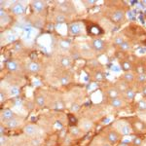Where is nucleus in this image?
<instances>
[{"label": "nucleus", "instance_id": "obj_13", "mask_svg": "<svg viewBox=\"0 0 146 146\" xmlns=\"http://www.w3.org/2000/svg\"><path fill=\"white\" fill-rule=\"evenodd\" d=\"M107 94H108V96H109V98H111V100H113V98H119V96H120V91L116 88V87H113V88L108 89Z\"/></svg>", "mask_w": 146, "mask_h": 146}, {"label": "nucleus", "instance_id": "obj_34", "mask_svg": "<svg viewBox=\"0 0 146 146\" xmlns=\"http://www.w3.org/2000/svg\"><path fill=\"white\" fill-rule=\"evenodd\" d=\"M135 145H140L141 144V139L140 138H138V137H136V138H135Z\"/></svg>", "mask_w": 146, "mask_h": 146}, {"label": "nucleus", "instance_id": "obj_10", "mask_svg": "<svg viewBox=\"0 0 146 146\" xmlns=\"http://www.w3.org/2000/svg\"><path fill=\"white\" fill-rule=\"evenodd\" d=\"M40 68H41V66H40L39 63L36 62H30L27 64V70L29 72H31V73L39 72L40 71Z\"/></svg>", "mask_w": 146, "mask_h": 146}, {"label": "nucleus", "instance_id": "obj_2", "mask_svg": "<svg viewBox=\"0 0 146 146\" xmlns=\"http://www.w3.org/2000/svg\"><path fill=\"white\" fill-rule=\"evenodd\" d=\"M106 138L110 144H116L120 139V135L116 131H111L107 133Z\"/></svg>", "mask_w": 146, "mask_h": 146}, {"label": "nucleus", "instance_id": "obj_35", "mask_svg": "<svg viewBox=\"0 0 146 146\" xmlns=\"http://www.w3.org/2000/svg\"><path fill=\"white\" fill-rule=\"evenodd\" d=\"M0 135H4V125L1 124V128H0Z\"/></svg>", "mask_w": 146, "mask_h": 146}, {"label": "nucleus", "instance_id": "obj_29", "mask_svg": "<svg viewBox=\"0 0 146 146\" xmlns=\"http://www.w3.org/2000/svg\"><path fill=\"white\" fill-rule=\"evenodd\" d=\"M19 93H20V90H19L18 87H13V88L11 89V95L12 96H18Z\"/></svg>", "mask_w": 146, "mask_h": 146}, {"label": "nucleus", "instance_id": "obj_8", "mask_svg": "<svg viewBox=\"0 0 146 146\" xmlns=\"http://www.w3.org/2000/svg\"><path fill=\"white\" fill-rule=\"evenodd\" d=\"M19 125H20V120L18 118H16V117L4 122V126L8 129H15V128H17Z\"/></svg>", "mask_w": 146, "mask_h": 146}, {"label": "nucleus", "instance_id": "obj_12", "mask_svg": "<svg viewBox=\"0 0 146 146\" xmlns=\"http://www.w3.org/2000/svg\"><path fill=\"white\" fill-rule=\"evenodd\" d=\"M6 66H7V69L10 70V71H13V72L17 71V70L19 69V64H18V62H16V60H8V62H7Z\"/></svg>", "mask_w": 146, "mask_h": 146}, {"label": "nucleus", "instance_id": "obj_18", "mask_svg": "<svg viewBox=\"0 0 146 146\" xmlns=\"http://www.w3.org/2000/svg\"><path fill=\"white\" fill-rule=\"evenodd\" d=\"M124 80L126 82H133L135 80V74L131 71H128V72H125L124 74Z\"/></svg>", "mask_w": 146, "mask_h": 146}, {"label": "nucleus", "instance_id": "obj_19", "mask_svg": "<svg viewBox=\"0 0 146 146\" xmlns=\"http://www.w3.org/2000/svg\"><path fill=\"white\" fill-rule=\"evenodd\" d=\"M35 102H36V104L38 105V106L40 107H42V106H44L45 105V102H46V100H45V98H44L43 96H36V100H35Z\"/></svg>", "mask_w": 146, "mask_h": 146}, {"label": "nucleus", "instance_id": "obj_11", "mask_svg": "<svg viewBox=\"0 0 146 146\" xmlns=\"http://www.w3.org/2000/svg\"><path fill=\"white\" fill-rule=\"evenodd\" d=\"M32 7H33L34 11L37 12V13H39V12H42L44 10V8H45V3H44L43 1H33L32 2Z\"/></svg>", "mask_w": 146, "mask_h": 146}, {"label": "nucleus", "instance_id": "obj_6", "mask_svg": "<svg viewBox=\"0 0 146 146\" xmlns=\"http://www.w3.org/2000/svg\"><path fill=\"white\" fill-rule=\"evenodd\" d=\"M23 131H25V133H27V135H35L37 133H38V128H37V126H35V125H27V126L25 127V129H23Z\"/></svg>", "mask_w": 146, "mask_h": 146}, {"label": "nucleus", "instance_id": "obj_36", "mask_svg": "<svg viewBox=\"0 0 146 146\" xmlns=\"http://www.w3.org/2000/svg\"><path fill=\"white\" fill-rule=\"evenodd\" d=\"M56 107L58 108V109H62V108L63 107V105H62V103H60V102H58L56 104Z\"/></svg>", "mask_w": 146, "mask_h": 146}, {"label": "nucleus", "instance_id": "obj_33", "mask_svg": "<svg viewBox=\"0 0 146 146\" xmlns=\"http://www.w3.org/2000/svg\"><path fill=\"white\" fill-rule=\"evenodd\" d=\"M7 142V137L4 135H1L0 136V144H1V146H4L6 144Z\"/></svg>", "mask_w": 146, "mask_h": 146}, {"label": "nucleus", "instance_id": "obj_31", "mask_svg": "<svg viewBox=\"0 0 146 146\" xmlns=\"http://www.w3.org/2000/svg\"><path fill=\"white\" fill-rule=\"evenodd\" d=\"M95 78L96 80H98V81H101V80L103 79V74L101 72H96L95 75Z\"/></svg>", "mask_w": 146, "mask_h": 146}, {"label": "nucleus", "instance_id": "obj_4", "mask_svg": "<svg viewBox=\"0 0 146 146\" xmlns=\"http://www.w3.org/2000/svg\"><path fill=\"white\" fill-rule=\"evenodd\" d=\"M92 47H93V48L95 49L96 51L101 52V51L104 50L105 45H104V42H103L101 39L96 38V39L93 40V42H92Z\"/></svg>", "mask_w": 146, "mask_h": 146}, {"label": "nucleus", "instance_id": "obj_28", "mask_svg": "<svg viewBox=\"0 0 146 146\" xmlns=\"http://www.w3.org/2000/svg\"><path fill=\"white\" fill-rule=\"evenodd\" d=\"M79 109H80V105L77 104V103H73L71 105V107H70V110H71L72 112H77V111H79Z\"/></svg>", "mask_w": 146, "mask_h": 146}, {"label": "nucleus", "instance_id": "obj_1", "mask_svg": "<svg viewBox=\"0 0 146 146\" xmlns=\"http://www.w3.org/2000/svg\"><path fill=\"white\" fill-rule=\"evenodd\" d=\"M25 7L23 4L20 3V2H16L13 5L11 6V12L15 15H22L25 13Z\"/></svg>", "mask_w": 146, "mask_h": 146}, {"label": "nucleus", "instance_id": "obj_37", "mask_svg": "<svg viewBox=\"0 0 146 146\" xmlns=\"http://www.w3.org/2000/svg\"><path fill=\"white\" fill-rule=\"evenodd\" d=\"M0 98H1V102H3L4 100V98H5V96H4V93L3 92H1V94H0Z\"/></svg>", "mask_w": 146, "mask_h": 146}, {"label": "nucleus", "instance_id": "obj_22", "mask_svg": "<svg viewBox=\"0 0 146 146\" xmlns=\"http://www.w3.org/2000/svg\"><path fill=\"white\" fill-rule=\"evenodd\" d=\"M121 67H122V69L124 70V71H126V72H128V71H131V63H129V62H121Z\"/></svg>", "mask_w": 146, "mask_h": 146}, {"label": "nucleus", "instance_id": "obj_16", "mask_svg": "<svg viewBox=\"0 0 146 146\" xmlns=\"http://www.w3.org/2000/svg\"><path fill=\"white\" fill-rule=\"evenodd\" d=\"M111 105L115 108H120L124 105V101L122 98H113V100H111Z\"/></svg>", "mask_w": 146, "mask_h": 146}, {"label": "nucleus", "instance_id": "obj_7", "mask_svg": "<svg viewBox=\"0 0 146 146\" xmlns=\"http://www.w3.org/2000/svg\"><path fill=\"white\" fill-rule=\"evenodd\" d=\"M112 20L115 23H121L125 20V13L122 10H116L112 14Z\"/></svg>", "mask_w": 146, "mask_h": 146}, {"label": "nucleus", "instance_id": "obj_30", "mask_svg": "<svg viewBox=\"0 0 146 146\" xmlns=\"http://www.w3.org/2000/svg\"><path fill=\"white\" fill-rule=\"evenodd\" d=\"M14 105L15 106H22L23 105V100H21V98H16L15 100H14Z\"/></svg>", "mask_w": 146, "mask_h": 146}, {"label": "nucleus", "instance_id": "obj_14", "mask_svg": "<svg viewBox=\"0 0 146 146\" xmlns=\"http://www.w3.org/2000/svg\"><path fill=\"white\" fill-rule=\"evenodd\" d=\"M118 129H119V131H121L122 135H129L131 131V127H129L127 123H125V122H123V126L118 127Z\"/></svg>", "mask_w": 146, "mask_h": 146}, {"label": "nucleus", "instance_id": "obj_38", "mask_svg": "<svg viewBox=\"0 0 146 146\" xmlns=\"http://www.w3.org/2000/svg\"><path fill=\"white\" fill-rule=\"evenodd\" d=\"M39 143H40V141L39 140H37V139H34V141H33V145H38L39 144Z\"/></svg>", "mask_w": 146, "mask_h": 146}, {"label": "nucleus", "instance_id": "obj_9", "mask_svg": "<svg viewBox=\"0 0 146 146\" xmlns=\"http://www.w3.org/2000/svg\"><path fill=\"white\" fill-rule=\"evenodd\" d=\"M14 112L12 111L11 109L7 108V109H4L3 111L1 112V121L2 122H5V121H8L12 118H14Z\"/></svg>", "mask_w": 146, "mask_h": 146}, {"label": "nucleus", "instance_id": "obj_23", "mask_svg": "<svg viewBox=\"0 0 146 146\" xmlns=\"http://www.w3.org/2000/svg\"><path fill=\"white\" fill-rule=\"evenodd\" d=\"M55 20L56 23H63V22H65V20H66V17H65L63 14H58V15L56 16Z\"/></svg>", "mask_w": 146, "mask_h": 146}, {"label": "nucleus", "instance_id": "obj_20", "mask_svg": "<svg viewBox=\"0 0 146 146\" xmlns=\"http://www.w3.org/2000/svg\"><path fill=\"white\" fill-rule=\"evenodd\" d=\"M125 95H126V98H128L129 100H131L135 98V93L133 90H131V89H128L126 92H125Z\"/></svg>", "mask_w": 146, "mask_h": 146}, {"label": "nucleus", "instance_id": "obj_32", "mask_svg": "<svg viewBox=\"0 0 146 146\" xmlns=\"http://www.w3.org/2000/svg\"><path fill=\"white\" fill-rule=\"evenodd\" d=\"M137 80L139 82H144V81H146V75L143 74V73H141V74H138Z\"/></svg>", "mask_w": 146, "mask_h": 146}, {"label": "nucleus", "instance_id": "obj_39", "mask_svg": "<svg viewBox=\"0 0 146 146\" xmlns=\"http://www.w3.org/2000/svg\"><path fill=\"white\" fill-rule=\"evenodd\" d=\"M102 146H111V144H110V143H108V144L107 143H105V144H103Z\"/></svg>", "mask_w": 146, "mask_h": 146}, {"label": "nucleus", "instance_id": "obj_17", "mask_svg": "<svg viewBox=\"0 0 146 146\" xmlns=\"http://www.w3.org/2000/svg\"><path fill=\"white\" fill-rule=\"evenodd\" d=\"M116 88L118 89L120 92H126L129 89V87H128V84L126 83V81H124V82L121 81V82H118Z\"/></svg>", "mask_w": 146, "mask_h": 146}, {"label": "nucleus", "instance_id": "obj_5", "mask_svg": "<svg viewBox=\"0 0 146 146\" xmlns=\"http://www.w3.org/2000/svg\"><path fill=\"white\" fill-rule=\"evenodd\" d=\"M69 32L72 35H77L82 31V25L79 23H73L69 25Z\"/></svg>", "mask_w": 146, "mask_h": 146}, {"label": "nucleus", "instance_id": "obj_27", "mask_svg": "<svg viewBox=\"0 0 146 146\" xmlns=\"http://www.w3.org/2000/svg\"><path fill=\"white\" fill-rule=\"evenodd\" d=\"M60 44V47H62L63 49H68L70 47V43L68 41H65V40H62Z\"/></svg>", "mask_w": 146, "mask_h": 146}, {"label": "nucleus", "instance_id": "obj_21", "mask_svg": "<svg viewBox=\"0 0 146 146\" xmlns=\"http://www.w3.org/2000/svg\"><path fill=\"white\" fill-rule=\"evenodd\" d=\"M60 83L63 85V86H65V85L69 84L70 83V77L69 75H62V77H60Z\"/></svg>", "mask_w": 146, "mask_h": 146}, {"label": "nucleus", "instance_id": "obj_24", "mask_svg": "<svg viewBox=\"0 0 146 146\" xmlns=\"http://www.w3.org/2000/svg\"><path fill=\"white\" fill-rule=\"evenodd\" d=\"M119 47H120V49H121V50H123V51H128V50L131 49V45H129V42H127V41H124Z\"/></svg>", "mask_w": 146, "mask_h": 146}, {"label": "nucleus", "instance_id": "obj_15", "mask_svg": "<svg viewBox=\"0 0 146 146\" xmlns=\"http://www.w3.org/2000/svg\"><path fill=\"white\" fill-rule=\"evenodd\" d=\"M60 64L65 68H69L72 65V60L69 56H62L60 58Z\"/></svg>", "mask_w": 146, "mask_h": 146}, {"label": "nucleus", "instance_id": "obj_3", "mask_svg": "<svg viewBox=\"0 0 146 146\" xmlns=\"http://www.w3.org/2000/svg\"><path fill=\"white\" fill-rule=\"evenodd\" d=\"M79 128L84 131H89L93 128V122L89 119H82L79 123Z\"/></svg>", "mask_w": 146, "mask_h": 146}, {"label": "nucleus", "instance_id": "obj_26", "mask_svg": "<svg viewBox=\"0 0 146 146\" xmlns=\"http://www.w3.org/2000/svg\"><path fill=\"white\" fill-rule=\"evenodd\" d=\"M124 42V39H123V37H121V36H118V37H116L114 40V44L115 45H117V46H120L122 43Z\"/></svg>", "mask_w": 146, "mask_h": 146}, {"label": "nucleus", "instance_id": "obj_25", "mask_svg": "<svg viewBox=\"0 0 146 146\" xmlns=\"http://www.w3.org/2000/svg\"><path fill=\"white\" fill-rule=\"evenodd\" d=\"M137 107H138V109L141 110V111L146 110V100H139V102L137 103Z\"/></svg>", "mask_w": 146, "mask_h": 146}]
</instances>
